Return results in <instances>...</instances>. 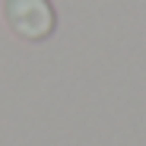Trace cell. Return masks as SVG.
<instances>
[{
	"mask_svg": "<svg viewBox=\"0 0 146 146\" xmlns=\"http://www.w3.org/2000/svg\"><path fill=\"white\" fill-rule=\"evenodd\" d=\"M3 19L16 38L41 44L54 35L57 13L51 0H3Z\"/></svg>",
	"mask_w": 146,
	"mask_h": 146,
	"instance_id": "cell-1",
	"label": "cell"
}]
</instances>
